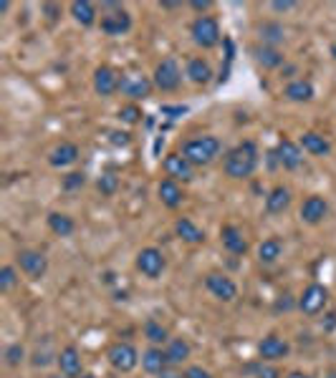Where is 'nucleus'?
I'll return each instance as SVG.
<instances>
[{"label":"nucleus","instance_id":"26","mask_svg":"<svg viewBox=\"0 0 336 378\" xmlns=\"http://www.w3.org/2000/svg\"><path fill=\"white\" fill-rule=\"evenodd\" d=\"M283 96L288 101H293V104H309L316 96V88H314V83L309 78H296V81H291L283 88Z\"/></svg>","mask_w":336,"mask_h":378},{"label":"nucleus","instance_id":"37","mask_svg":"<svg viewBox=\"0 0 336 378\" xmlns=\"http://www.w3.org/2000/svg\"><path fill=\"white\" fill-rule=\"evenodd\" d=\"M142 116H145V113H142V108L137 106V104H127V106L119 108V121H124V124H129V126L140 124Z\"/></svg>","mask_w":336,"mask_h":378},{"label":"nucleus","instance_id":"23","mask_svg":"<svg viewBox=\"0 0 336 378\" xmlns=\"http://www.w3.org/2000/svg\"><path fill=\"white\" fill-rule=\"evenodd\" d=\"M298 144H301V149H304L306 154H311V157H329L331 154V141L318 132H304V136H301Z\"/></svg>","mask_w":336,"mask_h":378},{"label":"nucleus","instance_id":"12","mask_svg":"<svg viewBox=\"0 0 336 378\" xmlns=\"http://www.w3.org/2000/svg\"><path fill=\"white\" fill-rule=\"evenodd\" d=\"M205 288H208L210 295L222 302H233L238 298V283L225 272H208L205 275Z\"/></svg>","mask_w":336,"mask_h":378},{"label":"nucleus","instance_id":"36","mask_svg":"<svg viewBox=\"0 0 336 378\" xmlns=\"http://www.w3.org/2000/svg\"><path fill=\"white\" fill-rule=\"evenodd\" d=\"M260 38H263V46H273L276 48V43L283 41V28L276 23H266L260 28Z\"/></svg>","mask_w":336,"mask_h":378},{"label":"nucleus","instance_id":"28","mask_svg":"<svg viewBox=\"0 0 336 378\" xmlns=\"http://www.w3.org/2000/svg\"><path fill=\"white\" fill-rule=\"evenodd\" d=\"M46 225H48V230H51L56 237H71L74 234V230H76V222H74V217L66 212H48V217H46Z\"/></svg>","mask_w":336,"mask_h":378},{"label":"nucleus","instance_id":"32","mask_svg":"<svg viewBox=\"0 0 336 378\" xmlns=\"http://www.w3.org/2000/svg\"><path fill=\"white\" fill-rule=\"evenodd\" d=\"M142 333H145V338L149 340V346H159V348H165L172 338L170 330H167L159 321H154V318H149V321L142 326Z\"/></svg>","mask_w":336,"mask_h":378},{"label":"nucleus","instance_id":"48","mask_svg":"<svg viewBox=\"0 0 336 378\" xmlns=\"http://www.w3.org/2000/svg\"><path fill=\"white\" fill-rule=\"evenodd\" d=\"M162 8H180V3H159Z\"/></svg>","mask_w":336,"mask_h":378},{"label":"nucleus","instance_id":"2","mask_svg":"<svg viewBox=\"0 0 336 378\" xmlns=\"http://www.w3.org/2000/svg\"><path fill=\"white\" fill-rule=\"evenodd\" d=\"M222 141L213 134H203V136L187 139L182 144V157L192 164V167H210L220 157Z\"/></svg>","mask_w":336,"mask_h":378},{"label":"nucleus","instance_id":"13","mask_svg":"<svg viewBox=\"0 0 336 378\" xmlns=\"http://www.w3.org/2000/svg\"><path fill=\"white\" fill-rule=\"evenodd\" d=\"M298 217H301V222L309 227L321 225V222L329 217V202H326V197H321V195L306 197L301 209H298Z\"/></svg>","mask_w":336,"mask_h":378},{"label":"nucleus","instance_id":"50","mask_svg":"<svg viewBox=\"0 0 336 378\" xmlns=\"http://www.w3.org/2000/svg\"><path fill=\"white\" fill-rule=\"evenodd\" d=\"M48 378H66L64 373H53V376H48Z\"/></svg>","mask_w":336,"mask_h":378},{"label":"nucleus","instance_id":"17","mask_svg":"<svg viewBox=\"0 0 336 378\" xmlns=\"http://www.w3.org/2000/svg\"><path fill=\"white\" fill-rule=\"evenodd\" d=\"M152 78H147V76H140V74H124L121 78V94L129 96L132 101H145L147 96H152Z\"/></svg>","mask_w":336,"mask_h":378},{"label":"nucleus","instance_id":"22","mask_svg":"<svg viewBox=\"0 0 336 378\" xmlns=\"http://www.w3.org/2000/svg\"><path fill=\"white\" fill-rule=\"evenodd\" d=\"M291 189L285 187V184H276L266 195V212L268 214H283L285 209L291 207Z\"/></svg>","mask_w":336,"mask_h":378},{"label":"nucleus","instance_id":"20","mask_svg":"<svg viewBox=\"0 0 336 378\" xmlns=\"http://www.w3.org/2000/svg\"><path fill=\"white\" fill-rule=\"evenodd\" d=\"M157 197L167 209H177V207H182V202H184V189L180 182L165 176V179L157 184Z\"/></svg>","mask_w":336,"mask_h":378},{"label":"nucleus","instance_id":"27","mask_svg":"<svg viewBox=\"0 0 336 378\" xmlns=\"http://www.w3.org/2000/svg\"><path fill=\"white\" fill-rule=\"evenodd\" d=\"M165 353H167V360L170 365H182L190 360L192 356V346L187 338H170V343L165 346Z\"/></svg>","mask_w":336,"mask_h":378},{"label":"nucleus","instance_id":"6","mask_svg":"<svg viewBox=\"0 0 336 378\" xmlns=\"http://www.w3.org/2000/svg\"><path fill=\"white\" fill-rule=\"evenodd\" d=\"M152 83L157 91L162 94H172V91H177L180 83H182V69L177 66V61L172 56L162 58V61L154 66V74H152Z\"/></svg>","mask_w":336,"mask_h":378},{"label":"nucleus","instance_id":"29","mask_svg":"<svg viewBox=\"0 0 336 378\" xmlns=\"http://www.w3.org/2000/svg\"><path fill=\"white\" fill-rule=\"evenodd\" d=\"M283 258V239L281 237H266L258 245V262L260 265H276Z\"/></svg>","mask_w":336,"mask_h":378},{"label":"nucleus","instance_id":"1","mask_svg":"<svg viewBox=\"0 0 336 378\" xmlns=\"http://www.w3.org/2000/svg\"><path fill=\"white\" fill-rule=\"evenodd\" d=\"M255 169H258V146H255V141H241L222 159V172L230 179H248Z\"/></svg>","mask_w":336,"mask_h":378},{"label":"nucleus","instance_id":"42","mask_svg":"<svg viewBox=\"0 0 336 378\" xmlns=\"http://www.w3.org/2000/svg\"><path fill=\"white\" fill-rule=\"evenodd\" d=\"M271 8L276 13H285V10H293V8H298V3H296V0H273Z\"/></svg>","mask_w":336,"mask_h":378},{"label":"nucleus","instance_id":"24","mask_svg":"<svg viewBox=\"0 0 336 378\" xmlns=\"http://www.w3.org/2000/svg\"><path fill=\"white\" fill-rule=\"evenodd\" d=\"M184 76H187L192 83H197V86H205V83L213 81V66H210L208 58L195 56V58H190V61H187Z\"/></svg>","mask_w":336,"mask_h":378},{"label":"nucleus","instance_id":"44","mask_svg":"<svg viewBox=\"0 0 336 378\" xmlns=\"http://www.w3.org/2000/svg\"><path fill=\"white\" fill-rule=\"evenodd\" d=\"M187 6H190L192 10L203 13V15H205V10H210V8H213V0H190Z\"/></svg>","mask_w":336,"mask_h":378},{"label":"nucleus","instance_id":"39","mask_svg":"<svg viewBox=\"0 0 336 378\" xmlns=\"http://www.w3.org/2000/svg\"><path fill=\"white\" fill-rule=\"evenodd\" d=\"M253 376H255V378H283V373L278 371V365L260 360V363L253 368Z\"/></svg>","mask_w":336,"mask_h":378},{"label":"nucleus","instance_id":"31","mask_svg":"<svg viewBox=\"0 0 336 378\" xmlns=\"http://www.w3.org/2000/svg\"><path fill=\"white\" fill-rule=\"evenodd\" d=\"M253 56H255V61H258L260 66H263V69H268V71L281 69V66H283V61H285L283 53H281L278 48H273V46H255Z\"/></svg>","mask_w":336,"mask_h":378},{"label":"nucleus","instance_id":"38","mask_svg":"<svg viewBox=\"0 0 336 378\" xmlns=\"http://www.w3.org/2000/svg\"><path fill=\"white\" fill-rule=\"evenodd\" d=\"M61 184H64L66 192H79V189L86 187V174H83V172H69Z\"/></svg>","mask_w":336,"mask_h":378},{"label":"nucleus","instance_id":"3","mask_svg":"<svg viewBox=\"0 0 336 378\" xmlns=\"http://www.w3.org/2000/svg\"><path fill=\"white\" fill-rule=\"evenodd\" d=\"M102 20H99V28H102L104 36H124V33L132 31V15H129V10L121 3H112V0H107V3H102Z\"/></svg>","mask_w":336,"mask_h":378},{"label":"nucleus","instance_id":"5","mask_svg":"<svg viewBox=\"0 0 336 378\" xmlns=\"http://www.w3.org/2000/svg\"><path fill=\"white\" fill-rule=\"evenodd\" d=\"M107 360H109V365H112L114 371L132 373L134 368L140 365L142 356H140V351L132 346V343H127V340H116V343H112V346H109Z\"/></svg>","mask_w":336,"mask_h":378},{"label":"nucleus","instance_id":"45","mask_svg":"<svg viewBox=\"0 0 336 378\" xmlns=\"http://www.w3.org/2000/svg\"><path fill=\"white\" fill-rule=\"evenodd\" d=\"M162 113L170 116V119H177L182 113H187V106H162Z\"/></svg>","mask_w":336,"mask_h":378},{"label":"nucleus","instance_id":"46","mask_svg":"<svg viewBox=\"0 0 336 378\" xmlns=\"http://www.w3.org/2000/svg\"><path fill=\"white\" fill-rule=\"evenodd\" d=\"M132 139H129V134L127 132H112V144H116V146H127Z\"/></svg>","mask_w":336,"mask_h":378},{"label":"nucleus","instance_id":"10","mask_svg":"<svg viewBox=\"0 0 336 378\" xmlns=\"http://www.w3.org/2000/svg\"><path fill=\"white\" fill-rule=\"evenodd\" d=\"M121 78H124V74H119V71H116L114 66H109V63H102V66L94 71V91H96V96H102V99H112L114 94H119Z\"/></svg>","mask_w":336,"mask_h":378},{"label":"nucleus","instance_id":"9","mask_svg":"<svg viewBox=\"0 0 336 378\" xmlns=\"http://www.w3.org/2000/svg\"><path fill=\"white\" fill-rule=\"evenodd\" d=\"M15 265L20 267V272L31 280H43L48 272V258L41 250H18L15 255Z\"/></svg>","mask_w":336,"mask_h":378},{"label":"nucleus","instance_id":"7","mask_svg":"<svg viewBox=\"0 0 336 378\" xmlns=\"http://www.w3.org/2000/svg\"><path fill=\"white\" fill-rule=\"evenodd\" d=\"M134 267H137V270H140L145 277H149V280H159V277H162V272L167 270L165 252L159 250V247H142V250L137 252Z\"/></svg>","mask_w":336,"mask_h":378},{"label":"nucleus","instance_id":"34","mask_svg":"<svg viewBox=\"0 0 336 378\" xmlns=\"http://www.w3.org/2000/svg\"><path fill=\"white\" fill-rule=\"evenodd\" d=\"M15 285H18V272H15V265H3V267H0V293H3V295L13 293Z\"/></svg>","mask_w":336,"mask_h":378},{"label":"nucleus","instance_id":"49","mask_svg":"<svg viewBox=\"0 0 336 378\" xmlns=\"http://www.w3.org/2000/svg\"><path fill=\"white\" fill-rule=\"evenodd\" d=\"M79 378H96L94 373H83V376H79Z\"/></svg>","mask_w":336,"mask_h":378},{"label":"nucleus","instance_id":"15","mask_svg":"<svg viewBox=\"0 0 336 378\" xmlns=\"http://www.w3.org/2000/svg\"><path fill=\"white\" fill-rule=\"evenodd\" d=\"M276 162H278L281 169L296 172L304 164V149H301V144L291 141V139H281L278 146H276Z\"/></svg>","mask_w":336,"mask_h":378},{"label":"nucleus","instance_id":"14","mask_svg":"<svg viewBox=\"0 0 336 378\" xmlns=\"http://www.w3.org/2000/svg\"><path fill=\"white\" fill-rule=\"evenodd\" d=\"M162 167H165V174L180 184H187L195 179V167L182 157V151H170L165 162H162Z\"/></svg>","mask_w":336,"mask_h":378},{"label":"nucleus","instance_id":"33","mask_svg":"<svg viewBox=\"0 0 336 378\" xmlns=\"http://www.w3.org/2000/svg\"><path fill=\"white\" fill-rule=\"evenodd\" d=\"M96 189L102 192V197H114L116 189H119V176H116L114 172H104V174H99V179H96Z\"/></svg>","mask_w":336,"mask_h":378},{"label":"nucleus","instance_id":"21","mask_svg":"<svg viewBox=\"0 0 336 378\" xmlns=\"http://www.w3.org/2000/svg\"><path fill=\"white\" fill-rule=\"evenodd\" d=\"M175 234L187 245H205V239H208L203 227H197L190 217H177L175 220Z\"/></svg>","mask_w":336,"mask_h":378},{"label":"nucleus","instance_id":"30","mask_svg":"<svg viewBox=\"0 0 336 378\" xmlns=\"http://www.w3.org/2000/svg\"><path fill=\"white\" fill-rule=\"evenodd\" d=\"M69 13L81 28H91L96 23V6L89 0H74L69 6Z\"/></svg>","mask_w":336,"mask_h":378},{"label":"nucleus","instance_id":"18","mask_svg":"<svg viewBox=\"0 0 336 378\" xmlns=\"http://www.w3.org/2000/svg\"><path fill=\"white\" fill-rule=\"evenodd\" d=\"M220 242L230 255H235V258H243V255L250 250L246 232H243L238 225H222L220 227Z\"/></svg>","mask_w":336,"mask_h":378},{"label":"nucleus","instance_id":"4","mask_svg":"<svg viewBox=\"0 0 336 378\" xmlns=\"http://www.w3.org/2000/svg\"><path fill=\"white\" fill-rule=\"evenodd\" d=\"M190 36L197 48H203V50L215 48L222 41L220 23H217V18H213V15H197L190 25Z\"/></svg>","mask_w":336,"mask_h":378},{"label":"nucleus","instance_id":"35","mask_svg":"<svg viewBox=\"0 0 336 378\" xmlns=\"http://www.w3.org/2000/svg\"><path fill=\"white\" fill-rule=\"evenodd\" d=\"M3 358H6V365L8 368H18L23 360H26V348L20 346V343H11L3 353Z\"/></svg>","mask_w":336,"mask_h":378},{"label":"nucleus","instance_id":"40","mask_svg":"<svg viewBox=\"0 0 336 378\" xmlns=\"http://www.w3.org/2000/svg\"><path fill=\"white\" fill-rule=\"evenodd\" d=\"M58 360V353H48V351H36L33 353V358H31V365L33 368H46V365H51Z\"/></svg>","mask_w":336,"mask_h":378},{"label":"nucleus","instance_id":"11","mask_svg":"<svg viewBox=\"0 0 336 378\" xmlns=\"http://www.w3.org/2000/svg\"><path fill=\"white\" fill-rule=\"evenodd\" d=\"M255 351H258L260 360H266V363H278V360H283V358L291 356V343H288L285 338H281V335L271 333L263 340H258Z\"/></svg>","mask_w":336,"mask_h":378},{"label":"nucleus","instance_id":"43","mask_svg":"<svg viewBox=\"0 0 336 378\" xmlns=\"http://www.w3.org/2000/svg\"><path fill=\"white\" fill-rule=\"evenodd\" d=\"M157 378H184V371L180 368V365H167L165 371L159 373Z\"/></svg>","mask_w":336,"mask_h":378},{"label":"nucleus","instance_id":"25","mask_svg":"<svg viewBox=\"0 0 336 378\" xmlns=\"http://www.w3.org/2000/svg\"><path fill=\"white\" fill-rule=\"evenodd\" d=\"M167 365H170V360H167L165 348L149 346L145 353H142V368H145L149 376H159V373L165 371Z\"/></svg>","mask_w":336,"mask_h":378},{"label":"nucleus","instance_id":"47","mask_svg":"<svg viewBox=\"0 0 336 378\" xmlns=\"http://www.w3.org/2000/svg\"><path fill=\"white\" fill-rule=\"evenodd\" d=\"M283 378H314L311 373H306V371H288Z\"/></svg>","mask_w":336,"mask_h":378},{"label":"nucleus","instance_id":"16","mask_svg":"<svg viewBox=\"0 0 336 378\" xmlns=\"http://www.w3.org/2000/svg\"><path fill=\"white\" fill-rule=\"evenodd\" d=\"M58 373H64L66 378H79L83 376V358H81V351H79L74 343L64 346L58 351Z\"/></svg>","mask_w":336,"mask_h":378},{"label":"nucleus","instance_id":"41","mask_svg":"<svg viewBox=\"0 0 336 378\" xmlns=\"http://www.w3.org/2000/svg\"><path fill=\"white\" fill-rule=\"evenodd\" d=\"M184 378H215V376L208 368H203V365H187L184 368Z\"/></svg>","mask_w":336,"mask_h":378},{"label":"nucleus","instance_id":"19","mask_svg":"<svg viewBox=\"0 0 336 378\" xmlns=\"http://www.w3.org/2000/svg\"><path fill=\"white\" fill-rule=\"evenodd\" d=\"M79 157H81V149L74 141H61V144H56L48 151V164L53 169H66L71 164H76Z\"/></svg>","mask_w":336,"mask_h":378},{"label":"nucleus","instance_id":"8","mask_svg":"<svg viewBox=\"0 0 336 378\" xmlns=\"http://www.w3.org/2000/svg\"><path fill=\"white\" fill-rule=\"evenodd\" d=\"M298 310L304 315H309V318H314V315L323 313V308L329 305V288L321 283H311L304 288V293L298 295Z\"/></svg>","mask_w":336,"mask_h":378}]
</instances>
